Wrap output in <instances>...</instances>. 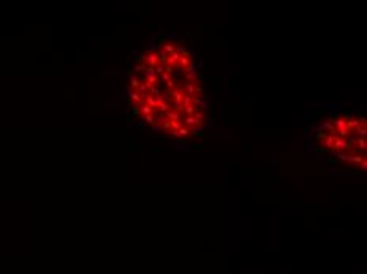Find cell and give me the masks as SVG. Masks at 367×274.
<instances>
[{"instance_id":"cell-24","label":"cell","mask_w":367,"mask_h":274,"mask_svg":"<svg viewBox=\"0 0 367 274\" xmlns=\"http://www.w3.org/2000/svg\"><path fill=\"white\" fill-rule=\"evenodd\" d=\"M195 79H196V73H187L185 75V81L187 83H193Z\"/></svg>"},{"instance_id":"cell-33","label":"cell","mask_w":367,"mask_h":274,"mask_svg":"<svg viewBox=\"0 0 367 274\" xmlns=\"http://www.w3.org/2000/svg\"><path fill=\"white\" fill-rule=\"evenodd\" d=\"M207 120H209L211 125H215V117L214 116H209V117H207Z\"/></svg>"},{"instance_id":"cell-25","label":"cell","mask_w":367,"mask_h":274,"mask_svg":"<svg viewBox=\"0 0 367 274\" xmlns=\"http://www.w3.org/2000/svg\"><path fill=\"white\" fill-rule=\"evenodd\" d=\"M169 79H173V76L168 75V73H163L161 76H158V81H165V83H168Z\"/></svg>"},{"instance_id":"cell-5","label":"cell","mask_w":367,"mask_h":274,"mask_svg":"<svg viewBox=\"0 0 367 274\" xmlns=\"http://www.w3.org/2000/svg\"><path fill=\"white\" fill-rule=\"evenodd\" d=\"M185 124L187 125H193V127H201V120H198L196 117H193V116H187L185 117Z\"/></svg>"},{"instance_id":"cell-16","label":"cell","mask_w":367,"mask_h":274,"mask_svg":"<svg viewBox=\"0 0 367 274\" xmlns=\"http://www.w3.org/2000/svg\"><path fill=\"white\" fill-rule=\"evenodd\" d=\"M182 127H184L182 120H176V122H171V130H174V131H177L179 128H182Z\"/></svg>"},{"instance_id":"cell-8","label":"cell","mask_w":367,"mask_h":274,"mask_svg":"<svg viewBox=\"0 0 367 274\" xmlns=\"http://www.w3.org/2000/svg\"><path fill=\"white\" fill-rule=\"evenodd\" d=\"M198 70H200V65L198 63H195V62H190V65L187 67V68L184 70L185 73H198Z\"/></svg>"},{"instance_id":"cell-37","label":"cell","mask_w":367,"mask_h":274,"mask_svg":"<svg viewBox=\"0 0 367 274\" xmlns=\"http://www.w3.org/2000/svg\"><path fill=\"white\" fill-rule=\"evenodd\" d=\"M127 72H128V75H130V73H131V63H130V62H128V63H127Z\"/></svg>"},{"instance_id":"cell-18","label":"cell","mask_w":367,"mask_h":274,"mask_svg":"<svg viewBox=\"0 0 367 274\" xmlns=\"http://www.w3.org/2000/svg\"><path fill=\"white\" fill-rule=\"evenodd\" d=\"M196 111H198V109H196L195 106H187V108H185V111H184V114H185V116H193Z\"/></svg>"},{"instance_id":"cell-32","label":"cell","mask_w":367,"mask_h":274,"mask_svg":"<svg viewBox=\"0 0 367 274\" xmlns=\"http://www.w3.org/2000/svg\"><path fill=\"white\" fill-rule=\"evenodd\" d=\"M211 81H212V86H214L215 89H217V87H218V86H217V78H215V76H212V78H211Z\"/></svg>"},{"instance_id":"cell-12","label":"cell","mask_w":367,"mask_h":274,"mask_svg":"<svg viewBox=\"0 0 367 274\" xmlns=\"http://www.w3.org/2000/svg\"><path fill=\"white\" fill-rule=\"evenodd\" d=\"M191 133H193L195 136L201 138V136H204V133H206V130H203V128H201V127H193V128H191Z\"/></svg>"},{"instance_id":"cell-3","label":"cell","mask_w":367,"mask_h":274,"mask_svg":"<svg viewBox=\"0 0 367 274\" xmlns=\"http://www.w3.org/2000/svg\"><path fill=\"white\" fill-rule=\"evenodd\" d=\"M335 138H337V136H332V135H326V138L321 141V146H324V149H326V151H328V152H331L332 146H334Z\"/></svg>"},{"instance_id":"cell-1","label":"cell","mask_w":367,"mask_h":274,"mask_svg":"<svg viewBox=\"0 0 367 274\" xmlns=\"http://www.w3.org/2000/svg\"><path fill=\"white\" fill-rule=\"evenodd\" d=\"M351 144H350V141H346V140H343V138H335V141H334V146H332V149H331V152H339V151H350L351 149Z\"/></svg>"},{"instance_id":"cell-23","label":"cell","mask_w":367,"mask_h":274,"mask_svg":"<svg viewBox=\"0 0 367 274\" xmlns=\"http://www.w3.org/2000/svg\"><path fill=\"white\" fill-rule=\"evenodd\" d=\"M165 43H166V35H158L157 36V45H160L161 48H163Z\"/></svg>"},{"instance_id":"cell-30","label":"cell","mask_w":367,"mask_h":274,"mask_svg":"<svg viewBox=\"0 0 367 274\" xmlns=\"http://www.w3.org/2000/svg\"><path fill=\"white\" fill-rule=\"evenodd\" d=\"M165 73H168V75H173V73H174V67L166 65V67H165Z\"/></svg>"},{"instance_id":"cell-28","label":"cell","mask_w":367,"mask_h":274,"mask_svg":"<svg viewBox=\"0 0 367 274\" xmlns=\"http://www.w3.org/2000/svg\"><path fill=\"white\" fill-rule=\"evenodd\" d=\"M313 151H315L318 155H326V154H328V151H326L324 147H313Z\"/></svg>"},{"instance_id":"cell-6","label":"cell","mask_w":367,"mask_h":274,"mask_svg":"<svg viewBox=\"0 0 367 274\" xmlns=\"http://www.w3.org/2000/svg\"><path fill=\"white\" fill-rule=\"evenodd\" d=\"M128 79H130V87L131 89H138V87H139V81H138V78L133 75V73H130L128 75Z\"/></svg>"},{"instance_id":"cell-19","label":"cell","mask_w":367,"mask_h":274,"mask_svg":"<svg viewBox=\"0 0 367 274\" xmlns=\"http://www.w3.org/2000/svg\"><path fill=\"white\" fill-rule=\"evenodd\" d=\"M326 135L328 133H324V131H321V130H318V128H316V135H315V140L316 141H323L326 138Z\"/></svg>"},{"instance_id":"cell-20","label":"cell","mask_w":367,"mask_h":274,"mask_svg":"<svg viewBox=\"0 0 367 274\" xmlns=\"http://www.w3.org/2000/svg\"><path fill=\"white\" fill-rule=\"evenodd\" d=\"M356 144L359 146V151H361V149L364 151V149H366V140H364V138H361V136L356 138Z\"/></svg>"},{"instance_id":"cell-13","label":"cell","mask_w":367,"mask_h":274,"mask_svg":"<svg viewBox=\"0 0 367 274\" xmlns=\"http://www.w3.org/2000/svg\"><path fill=\"white\" fill-rule=\"evenodd\" d=\"M326 111H328V108H321V109H310V116H313V117L321 116V114L326 113Z\"/></svg>"},{"instance_id":"cell-21","label":"cell","mask_w":367,"mask_h":274,"mask_svg":"<svg viewBox=\"0 0 367 274\" xmlns=\"http://www.w3.org/2000/svg\"><path fill=\"white\" fill-rule=\"evenodd\" d=\"M154 72H155V75H157V76H161V75L165 73V67L161 65V63H158L155 68H154Z\"/></svg>"},{"instance_id":"cell-22","label":"cell","mask_w":367,"mask_h":274,"mask_svg":"<svg viewBox=\"0 0 367 274\" xmlns=\"http://www.w3.org/2000/svg\"><path fill=\"white\" fill-rule=\"evenodd\" d=\"M191 98H193V97H190V95H184L182 105H184L185 108H187V106H191Z\"/></svg>"},{"instance_id":"cell-34","label":"cell","mask_w":367,"mask_h":274,"mask_svg":"<svg viewBox=\"0 0 367 274\" xmlns=\"http://www.w3.org/2000/svg\"><path fill=\"white\" fill-rule=\"evenodd\" d=\"M182 36H184V38H188V40H190L193 35H191V33H188V32H184V33H182Z\"/></svg>"},{"instance_id":"cell-4","label":"cell","mask_w":367,"mask_h":274,"mask_svg":"<svg viewBox=\"0 0 367 274\" xmlns=\"http://www.w3.org/2000/svg\"><path fill=\"white\" fill-rule=\"evenodd\" d=\"M165 117H166V120H169V122L180 120V114H177L176 111H168V113H165Z\"/></svg>"},{"instance_id":"cell-14","label":"cell","mask_w":367,"mask_h":274,"mask_svg":"<svg viewBox=\"0 0 367 274\" xmlns=\"http://www.w3.org/2000/svg\"><path fill=\"white\" fill-rule=\"evenodd\" d=\"M177 135H179L180 138H185V136H188V135H190V130H188L187 127H182V128H179V130H177Z\"/></svg>"},{"instance_id":"cell-10","label":"cell","mask_w":367,"mask_h":274,"mask_svg":"<svg viewBox=\"0 0 367 274\" xmlns=\"http://www.w3.org/2000/svg\"><path fill=\"white\" fill-rule=\"evenodd\" d=\"M157 56H158V62L163 65V63H166V59H168V54L165 52L163 49H160V51H157Z\"/></svg>"},{"instance_id":"cell-26","label":"cell","mask_w":367,"mask_h":274,"mask_svg":"<svg viewBox=\"0 0 367 274\" xmlns=\"http://www.w3.org/2000/svg\"><path fill=\"white\" fill-rule=\"evenodd\" d=\"M364 160V157H361V155H351V163H361V162Z\"/></svg>"},{"instance_id":"cell-7","label":"cell","mask_w":367,"mask_h":274,"mask_svg":"<svg viewBox=\"0 0 367 274\" xmlns=\"http://www.w3.org/2000/svg\"><path fill=\"white\" fill-rule=\"evenodd\" d=\"M190 62H191V59H190V57H180V59H179V62H177V65H179L180 68H184V70H185L188 65H190Z\"/></svg>"},{"instance_id":"cell-27","label":"cell","mask_w":367,"mask_h":274,"mask_svg":"<svg viewBox=\"0 0 367 274\" xmlns=\"http://www.w3.org/2000/svg\"><path fill=\"white\" fill-rule=\"evenodd\" d=\"M184 111H185V106H184L182 103L176 105V113H177V114H180V116H182V114H184Z\"/></svg>"},{"instance_id":"cell-29","label":"cell","mask_w":367,"mask_h":274,"mask_svg":"<svg viewBox=\"0 0 367 274\" xmlns=\"http://www.w3.org/2000/svg\"><path fill=\"white\" fill-rule=\"evenodd\" d=\"M146 63H136L134 65V72H143V70H146Z\"/></svg>"},{"instance_id":"cell-31","label":"cell","mask_w":367,"mask_h":274,"mask_svg":"<svg viewBox=\"0 0 367 274\" xmlns=\"http://www.w3.org/2000/svg\"><path fill=\"white\" fill-rule=\"evenodd\" d=\"M359 165H361L362 171H366V170H367V160H366V158H364V160H362V162H361V163H359Z\"/></svg>"},{"instance_id":"cell-17","label":"cell","mask_w":367,"mask_h":274,"mask_svg":"<svg viewBox=\"0 0 367 274\" xmlns=\"http://www.w3.org/2000/svg\"><path fill=\"white\" fill-rule=\"evenodd\" d=\"M355 130H356V133H358V135H359V136H361V138H364L366 135H367V130H366V127H361V125H358V127H356Z\"/></svg>"},{"instance_id":"cell-36","label":"cell","mask_w":367,"mask_h":274,"mask_svg":"<svg viewBox=\"0 0 367 274\" xmlns=\"http://www.w3.org/2000/svg\"><path fill=\"white\" fill-rule=\"evenodd\" d=\"M329 163H331V165H335V163H337V160H335L334 157H331V158H329Z\"/></svg>"},{"instance_id":"cell-2","label":"cell","mask_w":367,"mask_h":274,"mask_svg":"<svg viewBox=\"0 0 367 274\" xmlns=\"http://www.w3.org/2000/svg\"><path fill=\"white\" fill-rule=\"evenodd\" d=\"M171 95H173V100H174V103L176 105H179V103H182V100H184V89H182V86H179L177 89H174V90H171Z\"/></svg>"},{"instance_id":"cell-35","label":"cell","mask_w":367,"mask_h":274,"mask_svg":"<svg viewBox=\"0 0 367 274\" xmlns=\"http://www.w3.org/2000/svg\"><path fill=\"white\" fill-rule=\"evenodd\" d=\"M188 45H190V46H195V36H191V38L188 40Z\"/></svg>"},{"instance_id":"cell-11","label":"cell","mask_w":367,"mask_h":274,"mask_svg":"<svg viewBox=\"0 0 367 274\" xmlns=\"http://www.w3.org/2000/svg\"><path fill=\"white\" fill-rule=\"evenodd\" d=\"M161 49H163L165 52H166L168 56H169V54H173V52H174V49H176V46H174L173 43H165V46H163V48H161Z\"/></svg>"},{"instance_id":"cell-38","label":"cell","mask_w":367,"mask_h":274,"mask_svg":"<svg viewBox=\"0 0 367 274\" xmlns=\"http://www.w3.org/2000/svg\"><path fill=\"white\" fill-rule=\"evenodd\" d=\"M201 30H203V27H195V32L196 33H201Z\"/></svg>"},{"instance_id":"cell-15","label":"cell","mask_w":367,"mask_h":274,"mask_svg":"<svg viewBox=\"0 0 367 274\" xmlns=\"http://www.w3.org/2000/svg\"><path fill=\"white\" fill-rule=\"evenodd\" d=\"M150 94H152V97H158V95H161V89H160V86H152V87H150Z\"/></svg>"},{"instance_id":"cell-9","label":"cell","mask_w":367,"mask_h":274,"mask_svg":"<svg viewBox=\"0 0 367 274\" xmlns=\"http://www.w3.org/2000/svg\"><path fill=\"white\" fill-rule=\"evenodd\" d=\"M144 120H146V124H149L150 127H154V125L157 124V114H149V116H144Z\"/></svg>"}]
</instances>
